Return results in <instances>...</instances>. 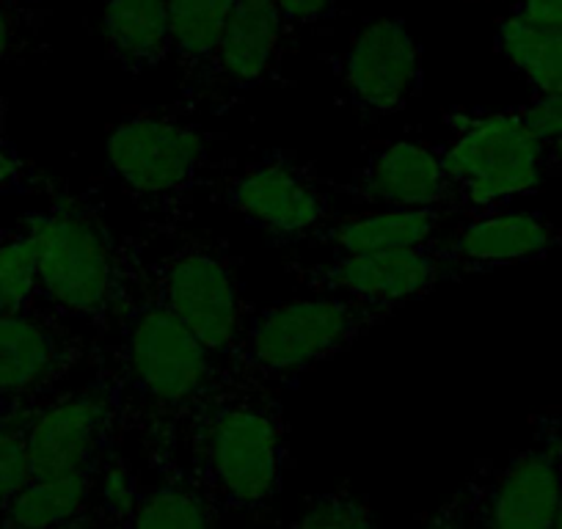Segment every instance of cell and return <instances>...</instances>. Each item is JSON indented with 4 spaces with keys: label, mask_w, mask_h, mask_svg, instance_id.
Segmentation results:
<instances>
[{
    "label": "cell",
    "mask_w": 562,
    "mask_h": 529,
    "mask_svg": "<svg viewBox=\"0 0 562 529\" xmlns=\"http://www.w3.org/2000/svg\"><path fill=\"white\" fill-rule=\"evenodd\" d=\"M288 271L301 288L315 295H337L392 309H405L411 301L425 299L445 279H452L436 243L389 251L337 254L317 264L290 262Z\"/></svg>",
    "instance_id": "cell-11"
},
{
    "label": "cell",
    "mask_w": 562,
    "mask_h": 529,
    "mask_svg": "<svg viewBox=\"0 0 562 529\" xmlns=\"http://www.w3.org/2000/svg\"><path fill=\"white\" fill-rule=\"evenodd\" d=\"M513 14L518 20H524V23L562 40V0H521L513 9Z\"/></svg>",
    "instance_id": "cell-29"
},
{
    "label": "cell",
    "mask_w": 562,
    "mask_h": 529,
    "mask_svg": "<svg viewBox=\"0 0 562 529\" xmlns=\"http://www.w3.org/2000/svg\"><path fill=\"white\" fill-rule=\"evenodd\" d=\"M554 529H562V502H560V513H557V521H554Z\"/></svg>",
    "instance_id": "cell-33"
},
{
    "label": "cell",
    "mask_w": 562,
    "mask_h": 529,
    "mask_svg": "<svg viewBox=\"0 0 562 529\" xmlns=\"http://www.w3.org/2000/svg\"><path fill=\"white\" fill-rule=\"evenodd\" d=\"M40 262L42 301L67 320L105 334L124 290L135 237H119L89 191H53L47 207L20 218Z\"/></svg>",
    "instance_id": "cell-3"
},
{
    "label": "cell",
    "mask_w": 562,
    "mask_h": 529,
    "mask_svg": "<svg viewBox=\"0 0 562 529\" xmlns=\"http://www.w3.org/2000/svg\"><path fill=\"white\" fill-rule=\"evenodd\" d=\"M288 34L273 0H237L193 102L232 97L273 78Z\"/></svg>",
    "instance_id": "cell-16"
},
{
    "label": "cell",
    "mask_w": 562,
    "mask_h": 529,
    "mask_svg": "<svg viewBox=\"0 0 562 529\" xmlns=\"http://www.w3.org/2000/svg\"><path fill=\"white\" fill-rule=\"evenodd\" d=\"M546 153H549V175H562V142L546 147Z\"/></svg>",
    "instance_id": "cell-31"
},
{
    "label": "cell",
    "mask_w": 562,
    "mask_h": 529,
    "mask_svg": "<svg viewBox=\"0 0 562 529\" xmlns=\"http://www.w3.org/2000/svg\"><path fill=\"white\" fill-rule=\"evenodd\" d=\"M364 164L348 182H334L337 193L364 207L450 210L461 215L456 188L430 142H378L364 147Z\"/></svg>",
    "instance_id": "cell-14"
},
{
    "label": "cell",
    "mask_w": 562,
    "mask_h": 529,
    "mask_svg": "<svg viewBox=\"0 0 562 529\" xmlns=\"http://www.w3.org/2000/svg\"><path fill=\"white\" fill-rule=\"evenodd\" d=\"M281 529H381L370 499L350 483L310 496Z\"/></svg>",
    "instance_id": "cell-23"
},
{
    "label": "cell",
    "mask_w": 562,
    "mask_h": 529,
    "mask_svg": "<svg viewBox=\"0 0 562 529\" xmlns=\"http://www.w3.org/2000/svg\"><path fill=\"white\" fill-rule=\"evenodd\" d=\"M97 345L80 323L47 306L0 315V408L40 406L94 356Z\"/></svg>",
    "instance_id": "cell-10"
},
{
    "label": "cell",
    "mask_w": 562,
    "mask_h": 529,
    "mask_svg": "<svg viewBox=\"0 0 562 529\" xmlns=\"http://www.w3.org/2000/svg\"><path fill=\"white\" fill-rule=\"evenodd\" d=\"M102 36L124 72L158 69L171 56L169 0H105Z\"/></svg>",
    "instance_id": "cell-19"
},
{
    "label": "cell",
    "mask_w": 562,
    "mask_h": 529,
    "mask_svg": "<svg viewBox=\"0 0 562 529\" xmlns=\"http://www.w3.org/2000/svg\"><path fill=\"white\" fill-rule=\"evenodd\" d=\"M105 155L124 196L155 215L207 196L221 164L193 100L133 108L108 133Z\"/></svg>",
    "instance_id": "cell-4"
},
{
    "label": "cell",
    "mask_w": 562,
    "mask_h": 529,
    "mask_svg": "<svg viewBox=\"0 0 562 529\" xmlns=\"http://www.w3.org/2000/svg\"><path fill=\"white\" fill-rule=\"evenodd\" d=\"M334 182L312 160L288 149H268L248 160L221 158L207 199L270 240L312 246L334 218Z\"/></svg>",
    "instance_id": "cell-8"
},
{
    "label": "cell",
    "mask_w": 562,
    "mask_h": 529,
    "mask_svg": "<svg viewBox=\"0 0 562 529\" xmlns=\"http://www.w3.org/2000/svg\"><path fill=\"white\" fill-rule=\"evenodd\" d=\"M144 458L180 469L235 527L265 521L293 463L281 389L224 372L171 439Z\"/></svg>",
    "instance_id": "cell-1"
},
{
    "label": "cell",
    "mask_w": 562,
    "mask_h": 529,
    "mask_svg": "<svg viewBox=\"0 0 562 529\" xmlns=\"http://www.w3.org/2000/svg\"><path fill=\"white\" fill-rule=\"evenodd\" d=\"M105 337L100 372L116 394L124 439L135 436L144 452L160 450L226 372L224 361L149 293L140 277L138 240Z\"/></svg>",
    "instance_id": "cell-2"
},
{
    "label": "cell",
    "mask_w": 562,
    "mask_h": 529,
    "mask_svg": "<svg viewBox=\"0 0 562 529\" xmlns=\"http://www.w3.org/2000/svg\"><path fill=\"white\" fill-rule=\"evenodd\" d=\"M47 20L50 0H0V72L40 45Z\"/></svg>",
    "instance_id": "cell-25"
},
{
    "label": "cell",
    "mask_w": 562,
    "mask_h": 529,
    "mask_svg": "<svg viewBox=\"0 0 562 529\" xmlns=\"http://www.w3.org/2000/svg\"><path fill=\"white\" fill-rule=\"evenodd\" d=\"M45 306L36 248L25 226L0 229V315H23Z\"/></svg>",
    "instance_id": "cell-22"
},
{
    "label": "cell",
    "mask_w": 562,
    "mask_h": 529,
    "mask_svg": "<svg viewBox=\"0 0 562 529\" xmlns=\"http://www.w3.org/2000/svg\"><path fill=\"white\" fill-rule=\"evenodd\" d=\"M337 75L364 124L403 113L422 91V50L400 20L364 25L337 58Z\"/></svg>",
    "instance_id": "cell-12"
},
{
    "label": "cell",
    "mask_w": 562,
    "mask_h": 529,
    "mask_svg": "<svg viewBox=\"0 0 562 529\" xmlns=\"http://www.w3.org/2000/svg\"><path fill=\"white\" fill-rule=\"evenodd\" d=\"M450 142L439 144L441 166L456 188L461 215H483L529 196L549 175L546 144L524 124L518 108L445 113Z\"/></svg>",
    "instance_id": "cell-7"
},
{
    "label": "cell",
    "mask_w": 562,
    "mask_h": 529,
    "mask_svg": "<svg viewBox=\"0 0 562 529\" xmlns=\"http://www.w3.org/2000/svg\"><path fill=\"white\" fill-rule=\"evenodd\" d=\"M276 12L288 31L315 29L337 12V0H273Z\"/></svg>",
    "instance_id": "cell-28"
},
{
    "label": "cell",
    "mask_w": 562,
    "mask_h": 529,
    "mask_svg": "<svg viewBox=\"0 0 562 529\" xmlns=\"http://www.w3.org/2000/svg\"><path fill=\"white\" fill-rule=\"evenodd\" d=\"M7 116L9 102L0 97V199L47 185V180L36 171V166L29 164V160L18 153L12 138H9Z\"/></svg>",
    "instance_id": "cell-27"
},
{
    "label": "cell",
    "mask_w": 562,
    "mask_h": 529,
    "mask_svg": "<svg viewBox=\"0 0 562 529\" xmlns=\"http://www.w3.org/2000/svg\"><path fill=\"white\" fill-rule=\"evenodd\" d=\"M97 472L31 477L0 510V529H50L83 516L91 510Z\"/></svg>",
    "instance_id": "cell-20"
},
{
    "label": "cell",
    "mask_w": 562,
    "mask_h": 529,
    "mask_svg": "<svg viewBox=\"0 0 562 529\" xmlns=\"http://www.w3.org/2000/svg\"><path fill=\"white\" fill-rule=\"evenodd\" d=\"M144 463L147 474H140L124 529H235L180 469L158 458H144Z\"/></svg>",
    "instance_id": "cell-18"
},
{
    "label": "cell",
    "mask_w": 562,
    "mask_h": 529,
    "mask_svg": "<svg viewBox=\"0 0 562 529\" xmlns=\"http://www.w3.org/2000/svg\"><path fill=\"white\" fill-rule=\"evenodd\" d=\"M164 248L153 257L140 243V277L149 293L221 361L248 315L240 259L229 243L207 232L160 229Z\"/></svg>",
    "instance_id": "cell-6"
},
{
    "label": "cell",
    "mask_w": 562,
    "mask_h": 529,
    "mask_svg": "<svg viewBox=\"0 0 562 529\" xmlns=\"http://www.w3.org/2000/svg\"><path fill=\"white\" fill-rule=\"evenodd\" d=\"M461 218L450 235L436 240L450 268V277L535 262L562 248V229L538 213L496 210V213L461 215Z\"/></svg>",
    "instance_id": "cell-15"
},
{
    "label": "cell",
    "mask_w": 562,
    "mask_h": 529,
    "mask_svg": "<svg viewBox=\"0 0 562 529\" xmlns=\"http://www.w3.org/2000/svg\"><path fill=\"white\" fill-rule=\"evenodd\" d=\"M36 406L0 408V510L31 480L29 419Z\"/></svg>",
    "instance_id": "cell-26"
},
{
    "label": "cell",
    "mask_w": 562,
    "mask_h": 529,
    "mask_svg": "<svg viewBox=\"0 0 562 529\" xmlns=\"http://www.w3.org/2000/svg\"><path fill=\"white\" fill-rule=\"evenodd\" d=\"M50 529H94V516L89 513H83V516L72 518V521H64L58 524V527H50Z\"/></svg>",
    "instance_id": "cell-30"
},
{
    "label": "cell",
    "mask_w": 562,
    "mask_h": 529,
    "mask_svg": "<svg viewBox=\"0 0 562 529\" xmlns=\"http://www.w3.org/2000/svg\"><path fill=\"white\" fill-rule=\"evenodd\" d=\"M94 516V513H91ZM94 529H122V527H113V524H105V521H97L94 518Z\"/></svg>",
    "instance_id": "cell-32"
},
{
    "label": "cell",
    "mask_w": 562,
    "mask_h": 529,
    "mask_svg": "<svg viewBox=\"0 0 562 529\" xmlns=\"http://www.w3.org/2000/svg\"><path fill=\"white\" fill-rule=\"evenodd\" d=\"M235 3L237 0H169L171 56L180 64L188 94H196L202 86Z\"/></svg>",
    "instance_id": "cell-21"
},
{
    "label": "cell",
    "mask_w": 562,
    "mask_h": 529,
    "mask_svg": "<svg viewBox=\"0 0 562 529\" xmlns=\"http://www.w3.org/2000/svg\"><path fill=\"white\" fill-rule=\"evenodd\" d=\"M397 312L337 295H312L248 309L224 367L237 378L281 389L323 361L348 353Z\"/></svg>",
    "instance_id": "cell-5"
},
{
    "label": "cell",
    "mask_w": 562,
    "mask_h": 529,
    "mask_svg": "<svg viewBox=\"0 0 562 529\" xmlns=\"http://www.w3.org/2000/svg\"><path fill=\"white\" fill-rule=\"evenodd\" d=\"M124 439L116 394L97 370L89 383L50 394L31 412L29 466L31 477L97 472Z\"/></svg>",
    "instance_id": "cell-9"
},
{
    "label": "cell",
    "mask_w": 562,
    "mask_h": 529,
    "mask_svg": "<svg viewBox=\"0 0 562 529\" xmlns=\"http://www.w3.org/2000/svg\"><path fill=\"white\" fill-rule=\"evenodd\" d=\"M450 210H386L372 207L364 213L337 215L328 221L326 229L315 237L312 246L334 248L337 254L389 251V248L425 246L439 240V232Z\"/></svg>",
    "instance_id": "cell-17"
},
{
    "label": "cell",
    "mask_w": 562,
    "mask_h": 529,
    "mask_svg": "<svg viewBox=\"0 0 562 529\" xmlns=\"http://www.w3.org/2000/svg\"><path fill=\"white\" fill-rule=\"evenodd\" d=\"M496 461H477L467 483L434 507L430 513L416 518L411 529H488V494Z\"/></svg>",
    "instance_id": "cell-24"
},
{
    "label": "cell",
    "mask_w": 562,
    "mask_h": 529,
    "mask_svg": "<svg viewBox=\"0 0 562 529\" xmlns=\"http://www.w3.org/2000/svg\"><path fill=\"white\" fill-rule=\"evenodd\" d=\"M562 502V412L535 414L529 441L494 463L488 529H554Z\"/></svg>",
    "instance_id": "cell-13"
}]
</instances>
